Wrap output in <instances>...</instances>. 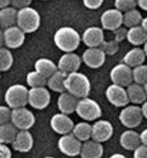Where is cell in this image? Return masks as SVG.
<instances>
[{"instance_id": "6da1fadb", "label": "cell", "mask_w": 147, "mask_h": 158, "mask_svg": "<svg viewBox=\"0 0 147 158\" xmlns=\"http://www.w3.org/2000/svg\"><path fill=\"white\" fill-rule=\"evenodd\" d=\"M53 42L63 53H69L77 49L81 42V35L72 27H61L55 32Z\"/></svg>"}, {"instance_id": "7a4b0ae2", "label": "cell", "mask_w": 147, "mask_h": 158, "mask_svg": "<svg viewBox=\"0 0 147 158\" xmlns=\"http://www.w3.org/2000/svg\"><path fill=\"white\" fill-rule=\"evenodd\" d=\"M65 86H66V91L70 93L71 95L76 96L77 99L88 98L90 94V89H91L89 78L79 71L69 73L66 76Z\"/></svg>"}, {"instance_id": "3957f363", "label": "cell", "mask_w": 147, "mask_h": 158, "mask_svg": "<svg viewBox=\"0 0 147 158\" xmlns=\"http://www.w3.org/2000/svg\"><path fill=\"white\" fill-rule=\"evenodd\" d=\"M17 25L24 33H34L41 25V15L32 6L19 9Z\"/></svg>"}, {"instance_id": "277c9868", "label": "cell", "mask_w": 147, "mask_h": 158, "mask_svg": "<svg viewBox=\"0 0 147 158\" xmlns=\"http://www.w3.org/2000/svg\"><path fill=\"white\" fill-rule=\"evenodd\" d=\"M28 95H29V90L24 85L15 84L6 89L4 99L10 109H18V108H25V105L28 104Z\"/></svg>"}, {"instance_id": "5b68a950", "label": "cell", "mask_w": 147, "mask_h": 158, "mask_svg": "<svg viewBox=\"0 0 147 158\" xmlns=\"http://www.w3.org/2000/svg\"><path fill=\"white\" fill-rule=\"evenodd\" d=\"M75 113L83 120L93 122V120H98L102 116V108L95 100L90 98H84V99H79Z\"/></svg>"}, {"instance_id": "8992f818", "label": "cell", "mask_w": 147, "mask_h": 158, "mask_svg": "<svg viewBox=\"0 0 147 158\" xmlns=\"http://www.w3.org/2000/svg\"><path fill=\"white\" fill-rule=\"evenodd\" d=\"M143 120V114L137 105H127L119 113V122L128 129L137 128Z\"/></svg>"}, {"instance_id": "52a82bcc", "label": "cell", "mask_w": 147, "mask_h": 158, "mask_svg": "<svg viewBox=\"0 0 147 158\" xmlns=\"http://www.w3.org/2000/svg\"><path fill=\"white\" fill-rule=\"evenodd\" d=\"M11 123L19 130H29L36 123V118L34 114L27 108L11 109Z\"/></svg>"}, {"instance_id": "ba28073f", "label": "cell", "mask_w": 147, "mask_h": 158, "mask_svg": "<svg viewBox=\"0 0 147 158\" xmlns=\"http://www.w3.org/2000/svg\"><path fill=\"white\" fill-rule=\"evenodd\" d=\"M105 96L106 100L112 105H114L115 108H124L129 102L127 89L121 85H115V84L109 85L105 90Z\"/></svg>"}, {"instance_id": "9c48e42d", "label": "cell", "mask_w": 147, "mask_h": 158, "mask_svg": "<svg viewBox=\"0 0 147 158\" xmlns=\"http://www.w3.org/2000/svg\"><path fill=\"white\" fill-rule=\"evenodd\" d=\"M51 101L50 90L46 87H33L29 89L28 95V104L36 110H43L46 109Z\"/></svg>"}, {"instance_id": "30bf717a", "label": "cell", "mask_w": 147, "mask_h": 158, "mask_svg": "<svg viewBox=\"0 0 147 158\" xmlns=\"http://www.w3.org/2000/svg\"><path fill=\"white\" fill-rule=\"evenodd\" d=\"M110 80L115 85H121L123 87L129 86L133 82L132 67L126 63H118L110 70Z\"/></svg>"}, {"instance_id": "8fae6325", "label": "cell", "mask_w": 147, "mask_h": 158, "mask_svg": "<svg viewBox=\"0 0 147 158\" xmlns=\"http://www.w3.org/2000/svg\"><path fill=\"white\" fill-rule=\"evenodd\" d=\"M58 149L69 157H75V156H80V151H81V146L83 142L79 140L72 133L61 135V138L58 139Z\"/></svg>"}, {"instance_id": "7c38bea8", "label": "cell", "mask_w": 147, "mask_h": 158, "mask_svg": "<svg viewBox=\"0 0 147 158\" xmlns=\"http://www.w3.org/2000/svg\"><path fill=\"white\" fill-rule=\"evenodd\" d=\"M102 28L106 31H115L123 25V13L118 9H106L100 17Z\"/></svg>"}, {"instance_id": "4fadbf2b", "label": "cell", "mask_w": 147, "mask_h": 158, "mask_svg": "<svg viewBox=\"0 0 147 158\" xmlns=\"http://www.w3.org/2000/svg\"><path fill=\"white\" fill-rule=\"evenodd\" d=\"M50 125H51L52 130L55 131V133L60 134V135L72 133V129L75 127L71 118L67 114H63V113H58V114L53 115L51 118Z\"/></svg>"}, {"instance_id": "5bb4252c", "label": "cell", "mask_w": 147, "mask_h": 158, "mask_svg": "<svg viewBox=\"0 0 147 158\" xmlns=\"http://www.w3.org/2000/svg\"><path fill=\"white\" fill-rule=\"evenodd\" d=\"M81 62H83L81 57L74 53V52H69V53H63L60 57V60L57 62V67L63 73L69 75L72 72H77L80 66H81Z\"/></svg>"}, {"instance_id": "9a60e30c", "label": "cell", "mask_w": 147, "mask_h": 158, "mask_svg": "<svg viewBox=\"0 0 147 158\" xmlns=\"http://www.w3.org/2000/svg\"><path fill=\"white\" fill-rule=\"evenodd\" d=\"M4 31V41L5 46L9 49H17L23 46L25 41V33L18 27V25H13Z\"/></svg>"}, {"instance_id": "2e32d148", "label": "cell", "mask_w": 147, "mask_h": 158, "mask_svg": "<svg viewBox=\"0 0 147 158\" xmlns=\"http://www.w3.org/2000/svg\"><path fill=\"white\" fill-rule=\"evenodd\" d=\"M105 52L100 47L86 48L83 53V62L90 69H99L105 62Z\"/></svg>"}, {"instance_id": "e0dca14e", "label": "cell", "mask_w": 147, "mask_h": 158, "mask_svg": "<svg viewBox=\"0 0 147 158\" xmlns=\"http://www.w3.org/2000/svg\"><path fill=\"white\" fill-rule=\"evenodd\" d=\"M113 135V125L108 120H95L93 124L91 139L99 143H104L109 140Z\"/></svg>"}, {"instance_id": "ac0fdd59", "label": "cell", "mask_w": 147, "mask_h": 158, "mask_svg": "<svg viewBox=\"0 0 147 158\" xmlns=\"http://www.w3.org/2000/svg\"><path fill=\"white\" fill-rule=\"evenodd\" d=\"M81 41L88 48L100 47V44L105 41L104 39V31L99 27H89L84 31L81 35Z\"/></svg>"}, {"instance_id": "d6986e66", "label": "cell", "mask_w": 147, "mask_h": 158, "mask_svg": "<svg viewBox=\"0 0 147 158\" xmlns=\"http://www.w3.org/2000/svg\"><path fill=\"white\" fill-rule=\"evenodd\" d=\"M14 151L20 153H27L33 148V135L29 130H18V133L11 143Z\"/></svg>"}, {"instance_id": "ffe728a7", "label": "cell", "mask_w": 147, "mask_h": 158, "mask_svg": "<svg viewBox=\"0 0 147 158\" xmlns=\"http://www.w3.org/2000/svg\"><path fill=\"white\" fill-rule=\"evenodd\" d=\"M103 153H104L103 144L94 139H89L86 142H83L80 157L81 158H102Z\"/></svg>"}, {"instance_id": "44dd1931", "label": "cell", "mask_w": 147, "mask_h": 158, "mask_svg": "<svg viewBox=\"0 0 147 158\" xmlns=\"http://www.w3.org/2000/svg\"><path fill=\"white\" fill-rule=\"evenodd\" d=\"M77 102H79V99L76 96L71 95L67 91H65V93L60 94V96L57 99V106H58L60 113L70 115L76 111Z\"/></svg>"}, {"instance_id": "7402d4cb", "label": "cell", "mask_w": 147, "mask_h": 158, "mask_svg": "<svg viewBox=\"0 0 147 158\" xmlns=\"http://www.w3.org/2000/svg\"><path fill=\"white\" fill-rule=\"evenodd\" d=\"M119 143L126 151H135L138 146H141V137L136 130H124L119 137Z\"/></svg>"}, {"instance_id": "603a6c76", "label": "cell", "mask_w": 147, "mask_h": 158, "mask_svg": "<svg viewBox=\"0 0 147 158\" xmlns=\"http://www.w3.org/2000/svg\"><path fill=\"white\" fill-rule=\"evenodd\" d=\"M18 9L11 5L0 9V29H6L13 25H17Z\"/></svg>"}, {"instance_id": "cb8c5ba5", "label": "cell", "mask_w": 147, "mask_h": 158, "mask_svg": "<svg viewBox=\"0 0 147 158\" xmlns=\"http://www.w3.org/2000/svg\"><path fill=\"white\" fill-rule=\"evenodd\" d=\"M145 61H146V53L143 48H140V47H135L129 49L123 57V63L128 64L132 69L143 64Z\"/></svg>"}, {"instance_id": "d4e9b609", "label": "cell", "mask_w": 147, "mask_h": 158, "mask_svg": "<svg viewBox=\"0 0 147 158\" xmlns=\"http://www.w3.org/2000/svg\"><path fill=\"white\" fill-rule=\"evenodd\" d=\"M127 94H128V99L129 102H132L133 105H142L146 100H147V94L145 91L143 85L132 82L129 86H127Z\"/></svg>"}, {"instance_id": "484cf974", "label": "cell", "mask_w": 147, "mask_h": 158, "mask_svg": "<svg viewBox=\"0 0 147 158\" xmlns=\"http://www.w3.org/2000/svg\"><path fill=\"white\" fill-rule=\"evenodd\" d=\"M34 70L37 72H39L41 75H43L46 78L51 77L55 72L58 71V67H57V64L53 62L52 60L50 58H38L34 63Z\"/></svg>"}, {"instance_id": "4316f807", "label": "cell", "mask_w": 147, "mask_h": 158, "mask_svg": "<svg viewBox=\"0 0 147 158\" xmlns=\"http://www.w3.org/2000/svg\"><path fill=\"white\" fill-rule=\"evenodd\" d=\"M66 73H63L62 71H57L55 72L51 77L47 78V87L48 90H52L55 93L62 94L66 91V86H65V81H66Z\"/></svg>"}, {"instance_id": "83f0119b", "label": "cell", "mask_w": 147, "mask_h": 158, "mask_svg": "<svg viewBox=\"0 0 147 158\" xmlns=\"http://www.w3.org/2000/svg\"><path fill=\"white\" fill-rule=\"evenodd\" d=\"M127 41L131 44H133L135 47H138L141 44H145L147 42V32L141 27V25L128 28Z\"/></svg>"}, {"instance_id": "f1b7e54d", "label": "cell", "mask_w": 147, "mask_h": 158, "mask_svg": "<svg viewBox=\"0 0 147 158\" xmlns=\"http://www.w3.org/2000/svg\"><path fill=\"white\" fill-rule=\"evenodd\" d=\"M18 130L19 129L11 122L0 125V143L11 144L13 140H14V138H15V135H17V133H18Z\"/></svg>"}, {"instance_id": "f546056e", "label": "cell", "mask_w": 147, "mask_h": 158, "mask_svg": "<svg viewBox=\"0 0 147 158\" xmlns=\"http://www.w3.org/2000/svg\"><path fill=\"white\" fill-rule=\"evenodd\" d=\"M91 131H93V125L89 124V122H80L75 124L72 129V134L81 142H86L91 139Z\"/></svg>"}, {"instance_id": "4dcf8cb0", "label": "cell", "mask_w": 147, "mask_h": 158, "mask_svg": "<svg viewBox=\"0 0 147 158\" xmlns=\"http://www.w3.org/2000/svg\"><path fill=\"white\" fill-rule=\"evenodd\" d=\"M142 14L138 9H132L126 13H123V25L126 28H132L141 25L142 23Z\"/></svg>"}, {"instance_id": "1f68e13d", "label": "cell", "mask_w": 147, "mask_h": 158, "mask_svg": "<svg viewBox=\"0 0 147 158\" xmlns=\"http://www.w3.org/2000/svg\"><path fill=\"white\" fill-rule=\"evenodd\" d=\"M25 80H27V85H28L31 89H33V87H45L47 85V78L39 72H37L36 70L27 73Z\"/></svg>"}, {"instance_id": "d6a6232c", "label": "cell", "mask_w": 147, "mask_h": 158, "mask_svg": "<svg viewBox=\"0 0 147 158\" xmlns=\"http://www.w3.org/2000/svg\"><path fill=\"white\" fill-rule=\"evenodd\" d=\"M13 62H14V57L11 55V51L6 47L0 48V71L5 72L11 69Z\"/></svg>"}, {"instance_id": "836d02e7", "label": "cell", "mask_w": 147, "mask_h": 158, "mask_svg": "<svg viewBox=\"0 0 147 158\" xmlns=\"http://www.w3.org/2000/svg\"><path fill=\"white\" fill-rule=\"evenodd\" d=\"M132 73H133V82L140 85H145L147 82V64L143 63L141 66L132 69Z\"/></svg>"}, {"instance_id": "e575fe53", "label": "cell", "mask_w": 147, "mask_h": 158, "mask_svg": "<svg viewBox=\"0 0 147 158\" xmlns=\"http://www.w3.org/2000/svg\"><path fill=\"white\" fill-rule=\"evenodd\" d=\"M137 5V0H115L114 2V8L121 10L122 13H126L128 10L136 9Z\"/></svg>"}, {"instance_id": "d590c367", "label": "cell", "mask_w": 147, "mask_h": 158, "mask_svg": "<svg viewBox=\"0 0 147 158\" xmlns=\"http://www.w3.org/2000/svg\"><path fill=\"white\" fill-rule=\"evenodd\" d=\"M100 48L105 52V55L113 56V55L117 53L118 49H119V43L117 41H114V39H112V41H104L100 44Z\"/></svg>"}, {"instance_id": "8d00e7d4", "label": "cell", "mask_w": 147, "mask_h": 158, "mask_svg": "<svg viewBox=\"0 0 147 158\" xmlns=\"http://www.w3.org/2000/svg\"><path fill=\"white\" fill-rule=\"evenodd\" d=\"M11 122V109L4 105H0V125Z\"/></svg>"}, {"instance_id": "74e56055", "label": "cell", "mask_w": 147, "mask_h": 158, "mask_svg": "<svg viewBox=\"0 0 147 158\" xmlns=\"http://www.w3.org/2000/svg\"><path fill=\"white\" fill-rule=\"evenodd\" d=\"M127 33H128V28H126L124 25H122V27L117 28L115 31H113V34H114V41H117L118 43L124 41V39H127Z\"/></svg>"}, {"instance_id": "f35d334b", "label": "cell", "mask_w": 147, "mask_h": 158, "mask_svg": "<svg viewBox=\"0 0 147 158\" xmlns=\"http://www.w3.org/2000/svg\"><path fill=\"white\" fill-rule=\"evenodd\" d=\"M32 4V0H10V5L15 9H24L28 8Z\"/></svg>"}, {"instance_id": "ab89813d", "label": "cell", "mask_w": 147, "mask_h": 158, "mask_svg": "<svg viewBox=\"0 0 147 158\" xmlns=\"http://www.w3.org/2000/svg\"><path fill=\"white\" fill-rule=\"evenodd\" d=\"M104 3V0H83V4L88 9H99Z\"/></svg>"}, {"instance_id": "60d3db41", "label": "cell", "mask_w": 147, "mask_h": 158, "mask_svg": "<svg viewBox=\"0 0 147 158\" xmlns=\"http://www.w3.org/2000/svg\"><path fill=\"white\" fill-rule=\"evenodd\" d=\"M133 158H147V146L141 144L133 151Z\"/></svg>"}, {"instance_id": "b9f144b4", "label": "cell", "mask_w": 147, "mask_h": 158, "mask_svg": "<svg viewBox=\"0 0 147 158\" xmlns=\"http://www.w3.org/2000/svg\"><path fill=\"white\" fill-rule=\"evenodd\" d=\"M0 158H11V149L8 144L0 143Z\"/></svg>"}, {"instance_id": "7bdbcfd3", "label": "cell", "mask_w": 147, "mask_h": 158, "mask_svg": "<svg viewBox=\"0 0 147 158\" xmlns=\"http://www.w3.org/2000/svg\"><path fill=\"white\" fill-rule=\"evenodd\" d=\"M141 137V144H145V146H147V129L142 130V133L140 134Z\"/></svg>"}, {"instance_id": "ee69618b", "label": "cell", "mask_w": 147, "mask_h": 158, "mask_svg": "<svg viewBox=\"0 0 147 158\" xmlns=\"http://www.w3.org/2000/svg\"><path fill=\"white\" fill-rule=\"evenodd\" d=\"M137 5L141 9H143V10L147 11V0H137Z\"/></svg>"}, {"instance_id": "f6af8a7d", "label": "cell", "mask_w": 147, "mask_h": 158, "mask_svg": "<svg viewBox=\"0 0 147 158\" xmlns=\"http://www.w3.org/2000/svg\"><path fill=\"white\" fill-rule=\"evenodd\" d=\"M141 110H142V114H143V118H146L147 119V100L142 104V106H141Z\"/></svg>"}, {"instance_id": "bcb514c9", "label": "cell", "mask_w": 147, "mask_h": 158, "mask_svg": "<svg viewBox=\"0 0 147 158\" xmlns=\"http://www.w3.org/2000/svg\"><path fill=\"white\" fill-rule=\"evenodd\" d=\"M10 5V0H0V9L6 8Z\"/></svg>"}, {"instance_id": "7dc6e473", "label": "cell", "mask_w": 147, "mask_h": 158, "mask_svg": "<svg viewBox=\"0 0 147 158\" xmlns=\"http://www.w3.org/2000/svg\"><path fill=\"white\" fill-rule=\"evenodd\" d=\"M3 46H5V41H4V31L0 29V48Z\"/></svg>"}, {"instance_id": "c3c4849f", "label": "cell", "mask_w": 147, "mask_h": 158, "mask_svg": "<svg viewBox=\"0 0 147 158\" xmlns=\"http://www.w3.org/2000/svg\"><path fill=\"white\" fill-rule=\"evenodd\" d=\"M141 27H142V28H143V29H145V31L147 32V17L142 19V23H141Z\"/></svg>"}, {"instance_id": "681fc988", "label": "cell", "mask_w": 147, "mask_h": 158, "mask_svg": "<svg viewBox=\"0 0 147 158\" xmlns=\"http://www.w3.org/2000/svg\"><path fill=\"white\" fill-rule=\"evenodd\" d=\"M109 158H127V157L123 156V154H121V153H114V154H112Z\"/></svg>"}, {"instance_id": "f907efd6", "label": "cell", "mask_w": 147, "mask_h": 158, "mask_svg": "<svg viewBox=\"0 0 147 158\" xmlns=\"http://www.w3.org/2000/svg\"><path fill=\"white\" fill-rule=\"evenodd\" d=\"M143 51H145V53H146V57H147V42L143 44Z\"/></svg>"}, {"instance_id": "816d5d0a", "label": "cell", "mask_w": 147, "mask_h": 158, "mask_svg": "<svg viewBox=\"0 0 147 158\" xmlns=\"http://www.w3.org/2000/svg\"><path fill=\"white\" fill-rule=\"evenodd\" d=\"M143 87H145V91H146V94H147V82L143 85Z\"/></svg>"}, {"instance_id": "f5cc1de1", "label": "cell", "mask_w": 147, "mask_h": 158, "mask_svg": "<svg viewBox=\"0 0 147 158\" xmlns=\"http://www.w3.org/2000/svg\"><path fill=\"white\" fill-rule=\"evenodd\" d=\"M45 158H55V157H45Z\"/></svg>"}, {"instance_id": "db71d44e", "label": "cell", "mask_w": 147, "mask_h": 158, "mask_svg": "<svg viewBox=\"0 0 147 158\" xmlns=\"http://www.w3.org/2000/svg\"><path fill=\"white\" fill-rule=\"evenodd\" d=\"M0 77H2V71H0Z\"/></svg>"}, {"instance_id": "11a10c76", "label": "cell", "mask_w": 147, "mask_h": 158, "mask_svg": "<svg viewBox=\"0 0 147 158\" xmlns=\"http://www.w3.org/2000/svg\"><path fill=\"white\" fill-rule=\"evenodd\" d=\"M42 2H46V0H42Z\"/></svg>"}]
</instances>
